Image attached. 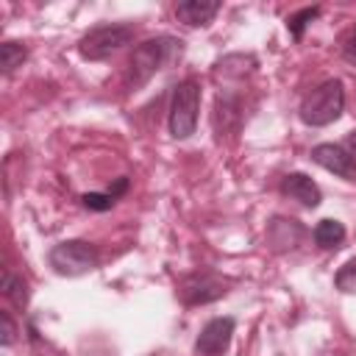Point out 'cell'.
<instances>
[{"instance_id":"cell-7","label":"cell","mask_w":356,"mask_h":356,"mask_svg":"<svg viewBox=\"0 0 356 356\" xmlns=\"http://www.w3.org/2000/svg\"><path fill=\"white\" fill-rule=\"evenodd\" d=\"M234 331H236L234 317H211L195 339V353L197 356H222L231 348Z\"/></svg>"},{"instance_id":"cell-14","label":"cell","mask_w":356,"mask_h":356,"mask_svg":"<svg viewBox=\"0 0 356 356\" xmlns=\"http://www.w3.org/2000/svg\"><path fill=\"white\" fill-rule=\"evenodd\" d=\"M0 292H3V298L17 312H28V303H31V284H28V278H22L19 273L6 267L3 278H0Z\"/></svg>"},{"instance_id":"cell-20","label":"cell","mask_w":356,"mask_h":356,"mask_svg":"<svg viewBox=\"0 0 356 356\" xmlns=\"http://www.w3.org/2000/svg\"><path fill=\"white\" fill-rule=\"evenodd\" d=\"M0 325H3V331H0V345L3 348H11L14 342H17V334H19V328H17V323H14V317H11V312H0Z\"/></svg>"},{"instance_id":"cell-3","label":"cell","mask_w":356,"mask_h":356,"mask_svg":"<svg viewBox=\"0 0 356 356\" xmlns=\"http://www.w3.org/2000/svg\"><path fill=\"white\" fill-rule=\"evenodd\" d=\"M197 114H200V81L195 75L178 81L170 97L167 108V128L172 139H189L197 131Z\"/></svg>"},{"instance_id":"cell-8","label":"cell","mask_w":356,"mask_h":356,"mask_svg":"<svg viewBox=\"0 0 356 356\" xmlns=\"http://www.w3.org/2000/svg\"><path fill=\"white\" fill-rule=\"evenodd\" d=\"M245 122V100L239 92L222 89L214 100V111H211V125L217 139H222L225 134H236L239 125Z\"/></svg>"},{"instance_id":"cell-9","label":"cell","mask_w":356,"mask_h":356,"mask_svg":"<svg viewBox=\"0 0 356 356\" xmlns=\"http://www.w3.org/2000/svg\"><path fill=\"white\" fill-rule=\"evenodd\" d=\"M312 161L320 164L323 170L345 178V181H356V156L345 147V145H334V142H320L312 147Z\"/></svg>"},{"instance_id":"cell-1","label":"cell","mask_w":356,"mask_h":356,"mask_svg":"<svg viewBox=\"0 0 356 356\" xmlns=\"http://www.w3.org/2000/svg\"><path fill=\"white\" fill-rule=\"evenodd\" d=\"M181 53H184V42L175 39V36H170V33L145 39L142 44L134 47V53H131V58H128L125 89H128V92L142 89L159 70H164L170 61L181 58Z\"/></svg>"},{"instance_id":"cell-15","label":"cell","mask_w":356,"mask_h":356,"mask_svg":"<svg viewBox=\"0 0 356 356\" xmlns=\"http://www.w3.org/2000/svg\"><path fill=\"white\" fill-rule=\"evenodd\" d=\"M256 70V56L250 53H231L220 61H214V78H225V81H245L248 75H253Z\"/></svg>"},{"instance_id":"cell-13","label":"cell","mask_w":356,"mask_h":356,"mask_svg":"<svg viewBox=\"0 0 356 356\" xmlns=\"http://www.w3.org/2000/svg\"><path fill=\"white\" fill-rule=\"evenodd\" d=\"M131 189V178L128 175H120V178H114V184L106 189V192H83L81 195V206L83 209H89V211H108V209H114L117 206V200L125 195Z\"/></svg>"},{"instance_id":"cell-12","label":"cell","mask_w":356,"mask_h":356,"mask_svg":"<svg viewBox=\"0 0 356 356\" xmlns=\"http://www.w3.org/2000/svg\"><path fill=\"white\" fill-rule=\"evenodd\" d=\"M306 228L292 217H273L267 222V245L273 250H292L303 239Z\"/></svg>"},{"instance_id":"cell-21","label":"cell","mask_w":356,"mask_h":356,"mask_svg":"<svg viewBox=\"0 0 356 356\" xmlns=\"http://www.w3.org/2000/svg\"><path fill=\"white\" fill-rule=\"evenodd\" d=\"M339 53H342V58H345L348 64H356V22L342 33V39H339Z\"/></svg>"},{"instance_id":"cell-6","label":"cell","mask_w":356,"mask_h":356,"mask_svg":"<svg viewBox=\"0 0 356 356\" xmlns=\"http://www.w3.org/2000/svg\"><path fill=\"white\" fill-rule=\"evenodd\" d=\"M228 286H231L228 278H222L211 270H197L178 281V298L184 306H206V303L225 298Z\"/></svg>"},{"instance_id":"cell-2","label":"cell","mask_w":356,"mask_h":356,"mask_svg":"<svg viewBox=\"0 0 356 356\" xmlns=\"http://www.w3.org/2000/svg\"><path fill=\"white\" fill-rule=\"evenodd\" d=\"M342 111H345V86L339 78H325L312 92H306L298 106V117L309 128L331 125L342 117Z\"/></svg>"},{"instance_id":"cell-16","label":"cell","mask_w":356,"mask_h":356,"mask_svg":"<svg viewBox=\"0 0 356 356\" xmlns=\"http://www.w3.org/2000/svg\"><path fill=\"white\" fill-rule=\"evenodd\" d=\"M345 236H348L345 225L339 220H334V217H325V220H320L312 228V239H314V245L320 250H337V248H342Z\"/></svg>"},{"instance_id":"cell-11","label":"cell","mask_w":356,"mask_h":356,"mask_svg":"<svg viewBox=\"0 0 356 356\" xmlns=\"http://www.w3.org/2000/svg\"><path fill=\"white\" fill-rule=\"evenodd\" d=\"M220 8H222L220 0H181L175 6V17L186 28H206L220 14Z\"/></svg>"},{"instance_id":"cell-17","label":"cell","mask_w":356,"mask_h":356,"mask_svg":"<svg viewBox=\"0 0 356 356\" xmlns=\"http://www.w3.org/2000/svg\"><path fill=\"white\" fill-rule=\"evenodd\" d=\"M28 61V47L22 42H14V39H6L0 44V72L3 75H11L17 67H22Z\"/></svg>"},{"instance_id":"cell-18","label":"cell","mask_w":356,"mask_h":356,"mask_svg":"<svg viewBox=\"0 0 356 356\" xmlns=\"http://www.w3.org/2000/svg\"><path fill=\"white\" fill-rule=\"evenodd\" d=\"M320 6H306V8H298L295 14H289L286 17V31H289V36L295 39V42H300L303 39V33H306V28L320 17Z\"/></svg>"},{"instance_id":"cell-22","label":"cell","mask_w":356,"mask_h":356,"mask_svg":"<svg viewBox=\"0 0 356 356\" xmlns=\"http://www.w3.org/2000/svg\"><path fill=\"white\" fill-rule=\"evenodd\" d=\"M345 147H348V150L356 156V131H350V134L345 136Z\"/></svg>"},{"instance_id":"cell-10","label":"cell","mask_w":356,"mask_h":356,"mask_svg":"<svg viewBox=\"0 0 356 356\" xmlns=\"http://www.w3.org/2000/svg\"><path fill=\"white\" fill-rule=\"evenodd\" d=\"M281 192H284L289 200L300 203L303 209H317V206L323 203V189H320V186L314 184V178L306 175V172H286V175L281 178Z\"/></svg>"},{"instance_id":"cell-5","label":"cell","mask_w":356,"mask_h":356,"mask_svg":"<svg viewBox=\"0 0 356 356\" xmlns=\"http://www.w3.org/2000/svg\"><path fill=\"white\" fill-rule=\"evenodd\" d=\"M47 261H50L53 273L67 275V278H78V275L92 273L100 264V250L86 239H64V242L50 248Z\"/></svg>"},{"instance_id":"cell-4","label":"cell","mask_w":356,"mask_h":356,"mask_svg":"<svg viewBox=\"0 0 356 356\" xmlns=\"http://www.w3.org/2000/svg\"><path fill=\"white\" fill-rule=\"evenodd\" d=\"M134 25L128 22H106V25H95L89 28L81 39H78V53L86 61H106L114 53H120L122 47H128L134 42Z\"/></svg>"},{"instance_id":"cell-19","label":"cell","mask_w":356,"mask_h":356,"mask_svg":"<svg viewBox=\"0 0 356 356\" xmlns=\"http://www.w3.org/2000/svg\"><path fill=\"white\" fill-rule=\"evenodd\" d=\"M334 284H337L339 292H345V295H356V259L345 261V264L337 270Z\"/></svg>"}]
</instances>
